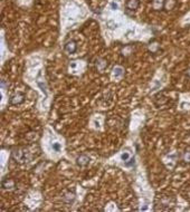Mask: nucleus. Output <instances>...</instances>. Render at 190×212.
Masks as SVG:
<instances>
[{
	"label": "nucleus",
	"instance_id": "423d86ee",
	"mask_svg": "<svg viewBox=\"0 0 190 212\" xmlns=\"http://www.w3.org/2000/svg\"><path fill=\"white\" fill-rule=\"evenodd\" d=\"M165 1L166 0H152L151 3V7L153 10L156 11H160L165 8Z\"/></svg>",
	"mask_w": 190,
	"mask_h": 212
},
{
	"label": "nucleus",
	"instance_id": "f3484780",
	"mask_svg": "<svg viewBox=\"0 0 190 212\" xmlns=\"http://www.w3.org/2000/svg\"><path fill=\"white\" fill-rule=\"evenodd\" d=\"M125 166H132L134 164V158H130L126 162H124Z\"/></svg>",
	"mask_w": 190,
	"mask_h": 212
},
{
	"label": "nucleus",
	"instance_id": "6e6552de",
	"mask_svg": "<svg viewBox=\"0 0 190 212\" xmlns=\"http://www.w3.org/2000/svg\"><path fill=\"white\" fill-rule=\"evenodd\" d=\"M11 156H13V158L15 160L16 162H24L25 161V153L21 152L20 150H16V151H13V154H11Z\"/></svg>",
	"mask_w": 190,
	"mask_h": 212
},
{
	"label": "nucleus",
	"instance_id": "f8f14e48",
	"mask_svg": "<svg viewBox=\"0 0 190 212\" xmlns=\"http://www.w3.org/2000/svg\"><path fill=\"white\" fill-rule=\"evenodd\" d=\"M98 61H100V63H98V65H96V66H98V70H101V72H102V70L105 68V67H108V61L103 60V59H100Z\"/></svg>",
	"mask_w": 190,
	"mask_h": 212
},
{
	"label": "nucleus",
	"instance_id": "f03ea898",
	"mask_svg": "<svg viewBox=\"0 0 190 212\" xmlns=\"http://www.w3.org/2000/svg\"><path fill=\"white\" fill-rule=\"evenodd\" d=\"M175 204V199L172 197H168V195H162L160 198V205L163 209H170L171 205Z\"/></svg>",
	"mask_w": 190,
	"mask_h": 212
},
{
	"label": "nucleus",
	"instance_id": "a211bd4d",
	"mask_svg": "<svg viewBox=\"0 0 190 212\" xmlns=\"http://www.w3.org/2000/svg\"><path fill=\"white\" fill-rule=\"evenodd\" d=\"M111 7H112V9H113V10L118 9V5H116L115 3H111Z\"/></svg>",
	"mask_w": 190,
	"mask_h": 212
},
{
	"label": "nucleus",
	"instance_id": "20e7f679",
	"mask_svg": "<svg viewBox=\"0 0 190 212\" xmlns=\"http://www.w3.org/2000/svg\"><path fill=\"white\" fill-rule=\"evenodd\" d=\"M91 162V158L86 154H81L80 156H77L76 158V164L81 168H84V166H87Z\"/></svg>",
	"mask_w": 190,
	"mask_h": 212
},
{
	"label": "nucleus",
	"instance_id": "9d476101",
	"mask_svg": "<svg viewBox=\"0 0 190 212\" xmlns=\"http://www.w3.org/2000/svg\"><path fill=\"white\" fill-rule=\"evenodd\" d=\"M113 75L115 77L123 76V75H124V69L122 68V67H120V66H116L115 68L113 69Z\"/></svg>",
	"mask_w": 190,
	"mask_h": 212
},
{
	"label": "nucleus",
	"instance_id": "9b49d317",
	"mask_svg": "<svg viewBox=\"0 0 190 212\" xmlns=\"http://www.w3.org/2000/svg\"><path fill=\"white\" fill-rule=\"evenodd\" d=\"M175 6H176L175 0H166L165 1V9H167V10H171V9H173Z\"/></svg>",
	"mask_w": 190,
	"mask_h": 212
},
{
	"label": "nucleus",
	"instance_id": "39448f33",
	"mask_svg": "<svg viewBox=\"0 0 190 212\" xmlns=\"http://www.w3.org/2000/svg\"><path fill=\"white\" fill-rule=\"evenodd\" d=\"M16 185V182L13 179L11 178H7V179H3L1 182V187L3 190H13Z\"/></svg>",
	"mask_w": 190,
	"mask_h": 212
},
{
	"label": "nucleus",
	"instance_id": "1a4fd4ad",
	"mask_svg": "<svg viewBox=\"0 0 190 212\" xmlns=\"http://www.w3.org/2000/svg\"><path fill=\"white\" fill-rule=\"evenodd\" d=\"M63 200H64V202L67 203V204H72L75 200V193L74 192H71V191L66 192V193L64 194V197H63Z\"/></svg>",
	"mask_w": 190,
	"mask_h": 212
},
{
	"label": "nucleus",
	"instance_id": "4468645a",
	"mask_svg": "<svg viewBox=\"0 0 190 212\" xmlns=\"http://www.w3.org/2000/svg\"><path fill=\"white\" fill-rule=\"evenodd\" d=\"M51 148H53V151L59 152L62 150V145H61V143H58V142H54V143L51 144Z\"/></svg>",
	"mask_w": 190,
	"mask_h": 212
},
{
	"label": "nucleus",
	"instance_id": "0eeeda50",
	"mask_svg": "<svg viewBox=\"0 0 190 212\" xmlns=\"http://www.w3.org/2000/svg\"><path fill=\"white\" fill-rule=\"evenodd\" d=\"M140 6V0H128L126 1V9L131 11H135Z\"/></svg>",
	"mask_w": 190,
	"mask_h": 212
},
{
	"label": "nucleus",
	"instance_id": "6ab92c4d",
	"mask_svg": "<svg viewBox=\"0 0 190 212\" xmlns=\"http://www.w3.org/2000/svg\"><path fill=\"white\" fill-rule=\"evenodd\" d=\"M1 87H3V88H5V87H6V80H5V79H3V80H1Z\"/></svg>",
	"mask_w": 190,
	"mask_h": 212
},
{
	"label": "nucleus",
	"instance_id": "dca6fc26",
	"mask_svg": "<svg viewBox=\"0 0 190 212\" xmlns=\"http://www.w3.org/2000/svg\"><path fill=\"white\" fill-rule=\"evenodd\" d=\"M121 158H122V161H124V162H126L130 158V154L128 153V152H124L122 155H121Z\"/></svg>",
	"mask_w": 190,
	"mask_h": 212
},
{
	"label": "nucleus",
	"instance_id": "2eb2a0df",
	"mask_svg": "<svg viewBox=\"0 0 190 212\" xmlns=\"http://www.w3.org/2000/svg\"><path fill=\"white\" fill-rule=\"evenodd\" d=\"M183 161L186 163H190V151H187L183 154Z\"/></svg>",
	"mask_w": 190,
	"mask_h": 212
},
{
	"label": "nucleus",
	"instance_id": "7ed1b4c3",
	"mask_svg": "<svg viewBox=\"0 0 190 212\" xmlns=\"http://www.w3.org/2000/svg\"><path fill=\"white\" fill-rule=\"evenodd\" d=\"M64 49L67 54L73 55L77 51V43L75 40H68L64 45Z\"/></svg>",
	"mask_w": 190,
	"mask_h": 212
},
{
	"label": "nucleus",
	"instance_id": "f257e3e1",
	"mask_svg": "<svg viewBox=\"0 0 190 212\" xmlns=\"http://www.w3.org/2000/svg\"><path fill=\"white\" fill-rule=\"evenodd\" d=\"M25 98H26V96L23 94V93L17 92L10 96V98H9V104L13 105V106H17V105L23 104V103L25 102Z\"/></svg>",
	"mask_w": 190,
	"mask_h": 212
},
{
	"label": "nucleus",
	"instance_id": "ddd939ff",
	"mask_svg": "<svg viewBox=\"0 0 190 212\" xmlns=\"http://www.w3.org/2000/svg\"><path fill=\"white\" fill-rule=\"evenodd\" d=\"M149 49H150L151 53H157L158 49H159V44L158 43H150Z\"/></svg>",
	"mask_w": 190,
	"mask_h": 212
},
{
	"label": "nucleus",
	"instance_id": "aec40b11",
	"mask_svg": "<svg viewBox=\"0 0 190 212\" xmlns=\"http://www.w3.org/2000/svg\"><path fill=\"white\" fill-rule=\"evenodd\" d=\"M186 75H187V76H188V77H189V78H190V67H189V68L187 69V72H186Z\"/></svg>",
	"mask_w": 190,
	"mask_h": 212
}]
</instances>
